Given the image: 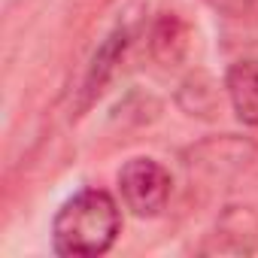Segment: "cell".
I'll return each instance as SVG.
<instances>
[{
    "label": "cell",
    "mask_w": 258,
    "mask_h": 258,
    "mask_svg": "<svg viewBox=\"0 0 258 258\" xmlns=\"http://www.w3.org/2000/svg\"><path fill=\"white\" fill-rule=\"evenodd\" d=\"M121 234V210L103 188H82L61 204L52 219V249L58 255H103Z\"/></svg>",
    "instance_id": "1"
},
{
    "label": "cell",
    "mask_w": 258,
    "mask_h": 258,
    "mask_svg": "<svg viewBox=\"0 0 258 258\" xmlns=\"http://www.w3.org/2000/svg\"><path fill=\"white\" fill-rule=\"evenodd\" d=\"M170 170L155 158H131L118 170V191L124 207L140 219H155L170 201Z\"/></svg>",
    "instance_id": "2"
},
{
    "label": "cell",
    "mask_w": 258,
    "mask_h": 258,
    "mask_svg": "<svg viewBox=\"0 0 258 258\" xmlns=\"http://www.w3.org/2000/svg\"><path fill=\"white\" fill-rule=\"evenodd\" d=\"M225 91L237 118L249 127H258V58L234 61L225 73Z\"/></svg>",
    "instance_id": "3"
},
{
    "label": "cell",
    "mask_w": 258,
    "mask_h": 258,
    "mask_svg": "<svg viewBox=\"0 0 258 258\" xmlns=\"http://www.w3.org/2000/svg\"><path fill=\"white\" fill-rule=\"evenodd\" d=\"M124 49H127V31H124V28L112 31V34L100 43V49H97V52H94V58H91L88 76H85V91H88V97L100 94V88H103V85H106V79L112 76L115 64L121 61Z\"/></svg>",
    "instance_id": "4"
},
{
    "label": "cell",
    "mask_w": 258,
    "mask_h": 258,
    "mask_svg": "<svg viewBox=\"0 0 258 258\" xmlns=\"http://www.w3.org/2000/svg\"><path fill=\"white\" fill-rule=\"evenodd\" d=\"M207 4L219 13H228V16H243L255 0H207Z\"/></svg>",
    "instance_id": "5"
}]
</instances>
